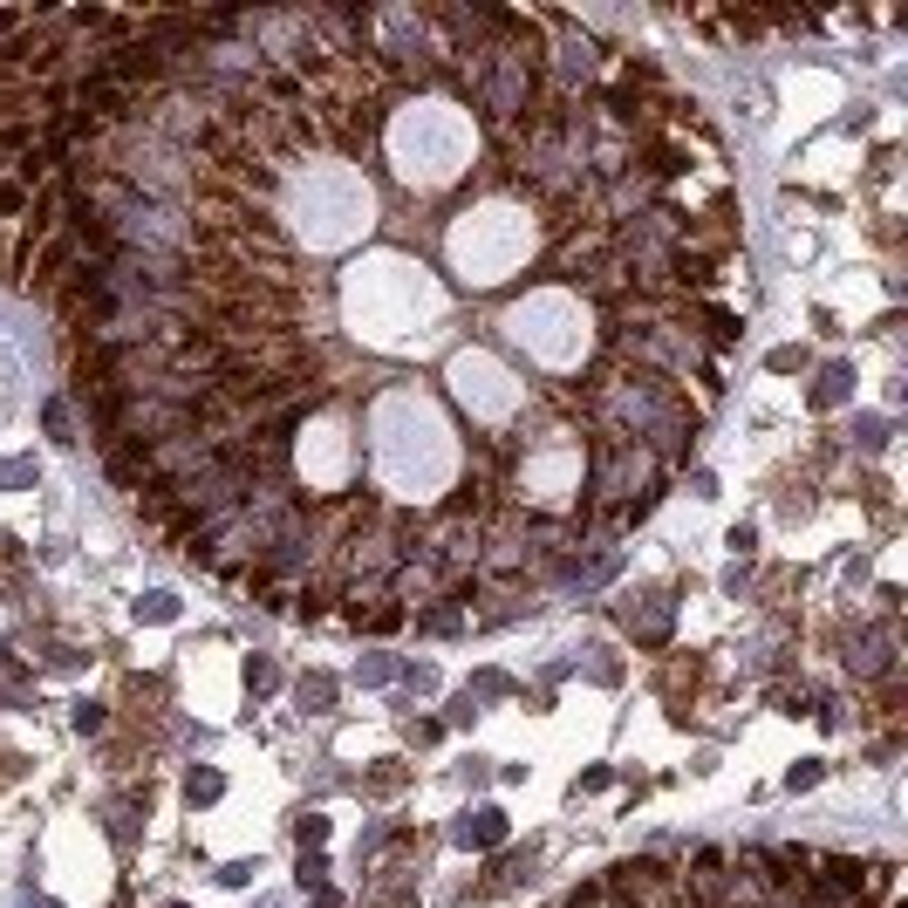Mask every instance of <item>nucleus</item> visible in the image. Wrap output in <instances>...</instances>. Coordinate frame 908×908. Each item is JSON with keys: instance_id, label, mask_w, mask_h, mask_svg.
<instances>
[{"instance_id": "nucleus-1", "label": "nucleus", "mask_w": 908, "mask_h": 908, "mask_svg": "<svg viewBox=\"0 0 908 908\" xmlns=\"http://www.w3.org/2000/svg\"><path fill=\"white\" fill-rule=\"evenodd\" d=\"M608 226H594V219H581V226H567L560 232V246H554V274H567V280H594L608 267Z\"/></svg>"}, {"instance_id": "nucleus-3", "label": "nucleus", "mask_w": 908, "mask_h": 908, "mask_svg": "<svg viewBox=\"0 0 908 908\" xmlns=\"http://www.w3.org/2000/svg\"><path fill=\"white\" fill-rule=\"evenodd\" d=\"M711 322V342H738V315H724V307H704Z\"/></svg>"}, {"instance_id": "nucleus-4", "label": "nucleus", "mask_w": 908, "mask_h": 908, "mask_svg": "<svg viewBox=\"0 0 908 908\" xmlns=\"http://www.w3.org/2000/svg\"><path fill=\"white\" fill-rule=\"evenodd\" d=\"M185 792H192V799H219V772H192Z\"/></svg>"}, {"instance_id": "nucleus-2", "label": "nucleus", "mask_w": 908, "mask_h": 908, "mask_svg": "<svg viewBox=\"0 0 908 908\" xmlns=\"http://www.w3.org/2000/svg\"><path fill=\"white\" fill-rule=\"evenodd\" d=\"M458 840H464V847H492V840H506V820L485 807V813H472V820L458 826Z\"/></svg>"}, {"instance_id": "nucleus-6", "label": "nucleus", "mask_w": 908, "mask_h": 908, "mask_svg": "<svg viewBox=\"0 0 908 908\" xmlns=\"http://www.w3.org/2000/svg\"><path fill=\"white\" fill-rule=\"evenodd\" d=\"M75 731H102V704H75Z\"/></svg>"}, {"instance_id": "nucleus-5", "label": "nucleus", "mask_w": 908, "mask_h": 908, "mask_svg": "<svg viewBox=\"0 0 908 908\" xmlns=\"http://www.w3.org/2000/svg\"><path fill=\"white\" fill-rule=\"evenodd\" d=\"M137 615H150V621H165V615H171V594H144V602H137Z\"/></svg>"}]
</instances>
